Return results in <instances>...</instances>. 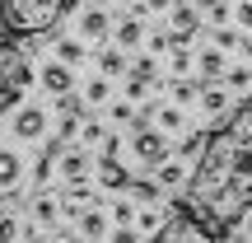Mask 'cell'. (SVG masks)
Here are the masks:
<instances>
[{"mask_svg":"<svg viewBox=\"0 0 252 243\" xmlns=\"http://www.w3.org/2000/svg\"><path fill=\"white\" fill-rule=\"evenodd\" d=\"M24 239V225H19L14 210H0V243H19Z\"/></svg>","mask_w":252,"mask_h":243,"instance_id":"26","label":"cell"},{"mask_svg":"<svg viewBox=\"0 0 252 243\" xmlns=\"http://www.w3.org/2000/svg\"><path fill=\"white\" fill-rule=\"evenodd\" d=\"M182 201L215 239H229L243 225L252 210V94L220 126H210Z\"/></svg>","mask_w":252,"mask_h":243,"instance_id":"1","label":"cell"},{"mask_svg":"<svg viewBox=\"0 0 252 243\" xmlns=\"http://www.w3.org/2000/svg\"><path fill=\"white\" fill-rule=\"evenodd\" d=\"M238 52H243V56H248V61H252V33L243 37V47H238Z\"/></svg>","mask_w":252,"mask_h":243,"instance_id":"41","label":"cell"},{"mask_svg":"<svg viewBox=\"0 0 252 243\" xmlns=\"http://www.w3.org/2000/svg\"><path fill=\"white\" fill-rule=\"evenodd\" d=\"M159 131H187V117H182V108H159Z\"/></svg>","mask_w":252,"mask_h":243,"instance_id":"31","label":"cell"},{"mask_svg":"<svg viewBox=\"0 0 252 243\" xmlns=\"http://www.w3.org/2000/svg\"><path fill=\"white\" fill-rule=\"evenodd\" d=\"M201 108L210 112V117H220V112H224V103H229V94H224V84H201Z\"/></svg>","mask_w":252,"mask_h":243,"instance_id":"21","label":"cell"},{"mask_svg":"<svg viewBox=\"0 0 252 243\" xmlns=\"http://www.w3.org/2000/svg\"><path fill=\"white\" fill-rule=\"evenodd\" d=\"M84 56H89V52H84V42H80V37H61V42H56V61H61V66H70V70L84 61Z\"/></svg>","mask_w":252,"mask_h":243,"instance_id":"23","label":"cell"},{"mask_svg":"<svg viewBox=\"0 0 252 243\" xmlns=\"http://www.w3.org/2000/svg\"><path fill=\"white\" fill-rule=\"evenodd\" d=\"M126 99H145V84L140 80H126Z\"/></svg>","mask_w":252,"mask_h":243,"instance_id":"39","label":"cell"},{"mask_svg":"<svg viewBox=\"0 0 252 243\" xmlns=\"http://www.w3.org/2000/svg\"><path fill=\"white\" fill-rule=\"evenodd\" d=\"M168 24H173V42H191L196 37V28H201V5H173L168 9Z\"/></svg>","mask_w":252,"mask_h":243,"instance_id":"6","label":"cell"},{"mask_svg":"<svg viewBox=\"0 0 252 243\" xmlns=\"http://www.w3.org/2000/svg\"><path fill=\"white\" fill-rule=\"evenodd\" d=\"M150 52H173V33H150Z\"/></svg>","mask_w":252,"mask_h":243,"instance_id":"36","label":"cell"},{"mask_svg":"<svg viewBox=\"0 0 252 243\" xmlns=\"http://www.w3.org/2000/svg\"><path fill=\"white\" fill-rule=\"evenodd\" d=\"M206 136H210V131H182L178 154H201V150H206Z\"/></svg>","mask_w":252,"mask_h":243,"instance_id":"32","label":"cell"},{"mask_svg":"<svg viewBox=\"0 0 252 243\" xmlns=\"http://www.w3.org/2000/svg\"><path fill=\"white\" fill-rule=\"evenodd\" d=\"M196 75H201V84H224V75H229V56L220 52V47L196 52Z\"/></svg>","mask_w":252,"mask_h":243,"instance_id":"7","label":"cell"},{"mask_svg":"<svg viewBox=\"0 0 252 243\" xmlns=\"http://www.w3.org/2000/svg\"><path fill=\"white\" fill-rule=\"evenodd\" d=\"M234 24L238 28H252V0H238V5H234Z\"/></svg>","mask_w":252,"mask_h":243,"instance_id":"35","label":"cell"},{"mask_svg":"<svg viewBox=\"0 0 252 243\" xmlns=\"http://www.w3.org/2000/svg\"><path fill=\"white\" fill-rule=\"evenodd\" d=\"M80 234H84V243L89 239H108V215H103V210H84L80 215Z\"/></svg>","mask_w":252,"mask_h":243,"instance_id":"24","label":"cell"},{"mask_svg":"<svg viewBox=\"0 0 252 243\" xmlns=\"http://www.w3.org/2000/svg\"><path fill=\"white\" fill-rule=\"evenodd\" d=\"M28 84H33V61L24 56L19 42L5 37V42H0V117L19 108V99H24Z\"/></svg>","mask_w":252,"mask_h":243,"instance_id":"3","label":"cell"},{"mask_svg":"<svg viewBox=\"0 0 252 243\" xmlns=\"http://www.w3.org/2000/svg\"><path fill=\"white\" fill-rule=\"evenodd\" d=\"M56 169H61L65 182H84V178H89V154H84V150H65L61 159H56Z\"/></svg>","mask_w":252,"mask_h":243,"instance_id":"12","label":"cell"},{"mask_svg":"<svg viewBox=\"0 0 252 243\" xmlns=\"http://www.w3.org/2000/svg\"><path fill=\"white\" fill-rule=\"evenodd\" d=\"M112 37H117L122 52H135V47L145 42V24H140V14H122L117 24H112Z\"/></svg>","mask_w":252,"mask_h":243,"instance_id":"10","label":"cell"},{"mask_svg":"<svg viewBox=\"0 0 252 243\" xmlns=\"http://www.w3.org/2000/svg\"><path fill=\"white\" fill-rule=\"evenodd\" d=\"M126 192H131L135 206H159V197H163V187L154 178H131V187H126Z\"/></svg>","mask_w":252,"mask_h":243,"instance_id":"16","label":"cell"},{"mask_svg":"<svg viewBox=\"0 0 252 243\" xmlns=\"http://www.w3.org/2000/svg\"><path fill=\"white\" fill-rule=\"evenodd\" d=\"M19 178H24V159L14 150H0V192H14Z\"/></svg>","mask_w":252,"mask_h":243,"instance_id":"15","label":"cell"},{"mask_svg":"<svg viewBox=\"0 0 252 243\" xmlns=\"http://www.w3.org/2000/svg\"><path fill=\"white\" fill-rule=\"evenodd\" d=\"M14 136L19 140H47V112L42 108H14Z\"/></svg>","mask_w":252,"mask_h":243,"instance_id":"8","label":"cell"},{"mask_svg":"<svg viewBox=\"0 0 252 243\" xmlns=\"http://www.w3.org/2000/svg\"><path fill=\"white\" fill-rule=\"evenodd\" d=\"M112 122H135V112H131V99L112 103Z\"/></svg>","mask_w":252,"mask_h":243,"instance_id":"37","label":"cell"},{"mask_svg":"<svg viewBox=\"0 0 252 243\" xmlns=\"http://www.w3.org/2000/svg\"><path fill=\"white\" fill-rule=\"evenodd\" d=\"M37 80H42L52 94H70V84H75V70H70V66H61V61H52V66H42V75H37Z\"/></svg>","mask_w":252,"mask_h":243,"instance_id":"13","label":"cell"},{"mask_svg":"<svg viewBox=\"0 0 252 243\" xmlns=\"http://www.w3.org/2000/svg\"><path fill=\"white\" fill-rule=\"evenodd\" d=\"M145 243H220V239L187 210V201H182V197H173L168 201V225H163L154 239H145Z\"/></svg>","mask_w":252,"mask_h":243,"instance_id":"4","label":"cell"},{"mask_svg":"<svg viewBox=\"0 0 252 243\" xmlns=\"http://www.w3.org/2000/svg\"><path fill=\"white\" fill-rule=\"evenodd\" d=\"M182 178H191V173L182 169V159H163L159 169H154V182H159L163 192H173V187H182Z\"/></svg>","mask_w":252,"mask_h":243,"instance_id":"18","label":"cell"},{"mask_svg":"<svg viewBox=\"0 0 252 243\" xmlns=\"http://www.w3.org/2000/svg\"><path fill=\"white\" fill-rule=\"evenodd\" d=\"M94 61H98V75H108V80H112V75H126V70H131L126 52H122V47H108V42H103V52L94 56Z\"/></svg>","mask_w":252,"mask_h":243,"instance_id":"14","label":"cell"},{"mask_svg":"<svg viewBox=\"0 0 252 243\" xmlns=\"http://www.w3.org/2000/svg\"><path fill=\"white\" fill-rule=\"evenodd\" d=\"M135 215H140V210H135V201H126V197L112 201V220H117V225H135Z\"/></svg>","mask_w":252,"mask_h":243,"instance_id":"33","label":"cell"},{"mask_svg":"<svg viewBox=\"0 0 252 243\" xmlns=\"http://www.w3.org/2000/svg\"><path fill=\"white\" fill-rule=\"evenodd\" d=\"M0 206H5V201H0Z\"/></svg>","mask_w":252,"mask_h":243,"instance_id":"44","label":"cell"},{"mask_svg":"<svg viewBox=\"0 0 252 243\" xmlns=\"http://www.w3.org/2000/svg\"><path fill=\"white\" fill-rule=\"evenodd\" d=\"M196 5L206 9V19H210L215 28H224L229 19H234V5H224V0H196Z\"/></svg>","mask_w":252,"mask_h":243,"instance_id":"25","label":"cell"},{"mask_svg":"<svg viewBox=\"0 0 252 243\" xmlns=\"http://www.w3.org/2000/svg\"><path fill=\"white\" fill-rule=\"evenodd\" d=\"M210 37H215V47H220V52H234V47H243V33H238L234 24L215 28V33H210Z\"/></svg>","mask_w":252,"mask_h":243,"instance_id":"28","label":"cell"},{"mask_svg":"<svg viewBox=\"0 0 252 243\" xmlns=\"http://www.w3.org/2000/svg\"><path fill=\"white\" fill-rule=\"evenodd\" d=\"M131 80H140V84H154V80H159V66H154V56L131 61Z\"/></svg>","mask_w":252,"mask_h":243,"instance_id":"29","label":"cell"},{"mask_svg":"<svg viewBox=\"0 0 252 243\" xmlns=\"http://www.w3.org/2000/svg\"><path fill=\"white\" fill-rule=\"evenodd\" d=\"M65 0H0V28L14 37H47L65 14Z\"/></svg>","mask_w":252,"mask_h":243,"instance_id":"2","label":"cell"},{"mask_svg":"<svg viewBox=\"0 0 252 243\" xmlns=\"http://www.w3.org/2000/svg\"><path fill=\"white\" fill-rule=\"evenodd\" d=\"M163 225H168V210H159V206H140V215H135V229H140V239H154Z\"/></svg>","mask_w":252,"mask_h":243,"instance_id":"17","label":"cell"},{"mask_svg":"<svg viewBox=\"0 0 252 243\" xmlns=\"http://www.w3.org/2000/svg\"><path fill=\"white\" fill-rule=\"evenodd\" d=\"M168 70H173V80H187V75L196 70V52H187V42H173V56H168Z\"/></svg>","mask_w":252,"mask_h":243,"instance_id":"19","label":"cell"},{"mask_svg":"<svg viewBox=\"0 0 252 243\" xmlns=\"http://www.w3.org/2000/svg\"><path fill=\"white\" fill-rule=\"evenodd\" d=\"M33 220L37 225H56V220H61V201H56L52 192H37L33 197Z\"/></svg>","mask_w":252,"mask_h":243,"instance_id":"20","label":"cell"},{"mask_svg":"<svg viewBox=\"0 0 252 243\" xmlns=\"http://www.w3.org/2000/svg\"><path fill=\"white\" fill-rule=\"evenodd\" d=\"M131 154L145 164V169H159L163 159H173V145H168V136H163V131H154V126L135 122V136H131Z\"/></svg>","mask_w":252,"mask_h":243,"instance_id":"5","label":"cell"},{"mask_svg":"<svg viewBox=\"0 0 252 243\" xmlns=\"http://www.w3.org/2000/svg\"><path fill=\"white\" fill-rule=\"evenodd\" d=\"M56 243H84V239H70V234H61V239H56Z\"/></svg>","mask_w":252,"mask_h":243,"instance_id":"42","label":"cell"},{"mask_svg":"<svg viewBox=\"0 0 252 243\" xmlns=\"http://www.w3.org/2000/svg\"><path fill=\"white\" fill-rule=\"evenodd\" d=\"M84 103H89V108H103V103L112 99V84H108V75H94L89 84H84V94H80Z\"/></svg>","mask_w":252,"mask_h":243,"instance_id":"22","label":"cell"},{"mask_svg":"<svg viewBox=\"0 0 252 243\" xmlns=\"http://www.w3.org/2000/svg\"><path fill=\"white\" fill-rule=\"evenodd\" d=\"M19 243H47V234H37V229L28 225V229H24V239H19Z\"/></svg>","mask_w":252,"mask_h":243,"instance_id":"40","label":"cell"},{"mask_svg":"<svg viewBox=\"0 0 252 243\" xmlns=\"http://www.w3.org/2000/svg\"><path fill=\"white\" fill-rule=\"evenodd\" d=\"M117 5H135V0H117Z\"/></svg>","mask_w":252,"mask_h":243,"instance_id":"43","label":"cell"},{"mask_svg":"<svg viewBox=\"0 0 252 243\" xmlns=\"http://www.w3.org/2000/svg\"><path fill=\"white\" fill-rule=\"evenodd\" d=\"M173 99L187 108V103H196L201 99V80H173Z\"/></svg>","mask_w":252,"mask_h":243,"instance_id":"30","label":"cell"},{"mask_svg":"<svg viewBox=\"0 0 252 243\" xmlns=\"http://www.w3.org/2000/svg\"><path fill=\"white\" fill-rule=\"evenodd\" d=\"M108 243H145V239H140V229H135V225H117L108 234Z\"/></svg>","mask_w":252,"mask_h":243,"instance_id":"34","label":"cell"},{"mask_svg":"<svg viewBox=\"0 0 252 243\" xmlns=\"http://www.w3.org/2000/svg\"><path fill=\"white\" fill-rule=\"evenodd\" d=\"M140 5H145V14H163V9H173L178 0H140Z\"/></svg>","mask_w":252,"mask_h":243,"instance_id":"38","label":"cell"},{"mask_svg":"<svg viewBox=\"0 0 252 243\" xmlns=\"http://www.w3.org/2000/svg\"><path fill=\"white\" fill-rule=\"evenodd\" d=\"M108 136H112V131H108L98 117H89V122L80 126V140H84V145H108Z\"/></svg>","mask_w":252,"mask_h":243,"instance_id":"27","label":"cell"},{"mask_svg":"<svg viewBox=\"0 0 252 243\" xmlns=\"http://www.w3.org/2000/svg\"><path fill=\"white\" fill-rule=\"evenodd\" d=\"M112 24H117V19H112L103 5H89V9L80 14V33H84V37H108Z\"/></svg>","mask_w":252,"mask_h":243,"instance_id":"11","label":"cell"},{"mask_svg":"<svg viewBox=\"0 0 252 243\" xmlns=\"http://www.w3.org/2000/svg\"><path fill=\"white\" fill-rule=\"evenodd\" d=\"M94 169H98V182H103L108 192H126V187H131V173L122 169V159H117V154H108V150H103Z\"/></svg>","mask_w":252,"mask_h":243,"instance_id":"9","label":"cell"}]
</instances>
